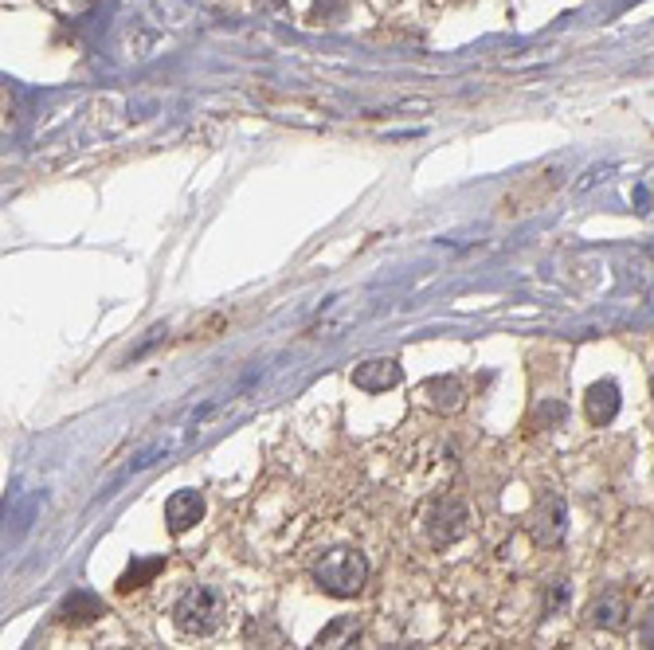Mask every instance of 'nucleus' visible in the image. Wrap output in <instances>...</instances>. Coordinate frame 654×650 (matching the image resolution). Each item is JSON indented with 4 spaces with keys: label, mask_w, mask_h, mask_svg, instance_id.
Wrapping results in <instances>:
<instances>
[{
    "label": "nucleus",
    "mask_w": 654,
    "mask_h": 650,
    "mask_svg": "<svg viewBox=\"0 0 654 650\" xmlns=\"http://www.w3.org/2000/svg\"><path fill=\"white\" fill-rule=\"evenodd\" d=\"M588 623L592 627H600V631H623L627 627V615H631V607L627 600L619 596V592H608V596H596L592 604H588Z\"/></svg>",
    "instance_id": "9"
},
{
    "label": "nucleus",
    "mask_w": 654,
    "mask_h": 650,
    "mask_svg": "<svg viewBox=\"0 0 654 650\" xmlns=\"http://www.w3.org/2000/svg\"><path fill=\"white\" fill-rule=\"evenodd\" d=\"M400 380H404V369L392 357H373V361L353 369V384L361 392H384V388H396Z\"/></svg>",
    "instance_id": "6"
},
{
    "label": "nucleus",
    "mask_w": 654,
    "mask_h": 650,
    "mask_svg": "<svg viewBox=\"0 0 654 650\" xmlns=\"http://www.w3.org/2000/svg\"><path fill=\"white\" fill-rule=\"evenodd\" d=\"M200 517H204V498H200L196 490H177V494L165 502V521H169V533H173V537L188 533Z\"/></svg>",
    "instance_id": "7"
},
{
    "label": "nucleus",
    "mask_w": 654,
    "mask_h": 650,
    "mask_svg": "<svg viewBox=\"0 0 654 650\" xmlns=\"http://www.w3.org/2000/svg\"><path fill=\"white\" fill-rule=\"evenodd\" d=\"M564 529H568V510H564L561 494H549L537 513H533V541L537 545H561Z\"/></svg>",
    "instance_id": "4"
},
{
    "label": "nucleus",
    "mask_w": 654,
    "mask_h": 650,
    "mask_svg": "<svg viewBox=\"0 0 654 650\" xmlns=\"http://www.w3.org/2000/svg\"><path fill=\"white\" fill-rule=\"evenodd\" d=\"M639 643L643 647H654V611L643 615V627H639Z\"/></svg>",
    "instance_id": "16"
},
{
    "label": "nucleus",
    "mask_w": 654,
    "mask_h": 650,
    "mask_svg": "<svg viewBox=\"0 0 654 650\" xmlns=\"http://www.w3.org/2000/svg\"><path fill=\"white\" fill-rule=\"evenodd\" d=\"M564 419V404H545L541 412H537V423L545 427V423H561Z\"/></svg>",
    "instance_id": "13"
},
{
    "label": "nucleus",
    "mask_w": 654,
    "mask_h": 650,
    "mask_svg": "<svg viewBox=\"0 0 654 650\" xmlns=\"http://www.w3.org/2000/svg\"><path fill=\"white\" fill-rule=\"evenodd\" d=\"M333 12H341V0H314V20H329Z\"/></svg>",
    "instance_id": "14"
},
{
    "label": "nucleus",
    "mask_w": 654,
    "mask_h": 650,
    "mask_svg": "<svg viewBox=\"0 0 654 650\" xmlns=\"http://www.w3.org/2000/svg\"><path fill=\"white\" fill-rule=\"evenodd\" d=\"M314 584L333 600H353L369 584V560L357 549H333L314 564Z\"/></svg>",
    "instance_id": "2"
},
{
    "label": "nucleus",
    "mask_w": 654,
    "mask_h": 650,
    "mask_svg": "<svg viewBox=\"0 0 654 650\" xmlns=\"http://www.w3.org/2000/svg\"><path fill=\"white\" fill-rule=\"evenodd\" d=\"M584 416H588V423H596V427H608L611 419L619 416V384H615V380H596V384L588 388V396H584Z\"/></svg>",
    "instance_id": "8"
},
{
    "label": "nucleus",
    "mask_w": 654,
    "mask_h": 650,
    "mask_svg": "<svg viewBox=\"0 0 654 650\" xmlns=\"http://www.w3.org/2000/svg\"><path fill=\"white\" fill-rule=\"evenodd\" d=\"M228 619V600L208 588V584H192L188 592H181V600L173 604V623L181 635L192 639H204V635H216Z\"/></svg>",
    "instance_id": "1"
},
{
    "label": "nucleus",
    "mask_w": 654,
    "mask_h": 650,
    "mask_svg": "<svg viewBox=\"0 0 654 650\" xmlns=\"http://www.w3.org/2000/svg\"><path fill=\"white\" fill-rule=\"evenodd\" d=\"M470 533V510L467 502L459 498H435L427 510H423V537L435 545V549H447L455 541H463Z\"/></svg>",
    "instance_id": "3"
},
{
    "label": "nucleus",
    "mask_w": 654,
    "mask_h": 650,
    "mask_svg": "<svg viewBox=\"0 0 654 650\" xmlns=\"http://www.w3.org/2000/svg\"><path fill=\"white\" fill-rule=\"evenodd\" d=\"M255 4H259V8H275V12L286 8V0H255Z\"/></svg>",
    "instance_id": "17"
},
{
    "label": "nucleus",
    "mask_w": 654,
    "mask_h": 650,
    "mask_svg": "<svg viewBox=\"0 0 654 650\" xmlns=\"http://www.w3.org/2000/svg\"><path fill=\"white\" fill-rule=\"evenodd\" d=\"M420 400L431 412L447 416V412H459V408H463L467 392H463V384H459L455 376H431V380H423L420 384Z\"/></svg>",
    "instance_id": "5"
},
{
    "label": "nucleus",
    "mask_w": 654,
    "mask_h": 650,
    "mask_svg": "<svg viewBox=\"0 0 654 650\" xmlns=\"http://www.w3.org/2000/svg\"><path fill=\"white\" fill-rule=\"evenodd\" d=\"M357 639H361V623L353 615H341V619H333L326 631L318 635V647H353Z\"/></svg>",
    "instance_id": "12"
},
{
    "label": "nucleus",
    "mask_w": 654,
    "mask_h": 650,
    "mask_svg": "<svg viewBox=\"0 0 654 650\" xmlns=\"http://www.w3.org/2000/svg\"><path fill=\"white\" fill-rule=\"evenodd\" d=\"M161 568H165V557L134 560V564H130V568L122 572V580H118V592H122V596H130L134 588H145V584H149V580H153V576H157Z\"/></svg>",
    "instance_id": "11"
},
{
    "label": "nucleus",
    "mask_w": 654,
    "mask_h": 650,
    "mask_svg": "<svg viewBox=\"0 0 654 650\" xmlns=\"http://www.w3.org/2000/svg\"><path fill=\"white\" fill-rule=\"evenodd\" d=\"M564 596H568V584H564V580H553V588H549V611L564 607Z\"/></svg>",
    "instance_id": "15"
},
{
    "label": "nucleus",
    "mask_w": 654,
    "mask_h": 650,
    "mask_svg": "<svg viewBox=\"0 0 654 650\" xmlns=\"http://www.w3.org/2000/svg\"><path fill=\"white\" fill-rule=\"evenodd\" d=\"M102 615V600L91 596V592H71L63 604H59V619L63 623H91Z\"/></svg>",
    "instance_id": "10"
}]
</instances>
